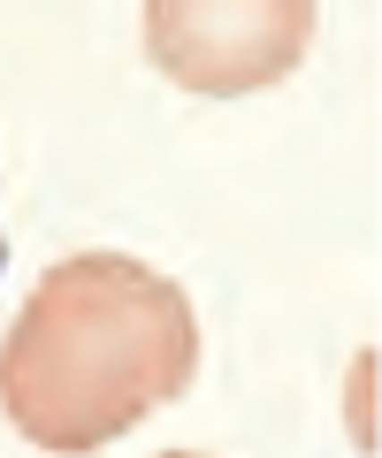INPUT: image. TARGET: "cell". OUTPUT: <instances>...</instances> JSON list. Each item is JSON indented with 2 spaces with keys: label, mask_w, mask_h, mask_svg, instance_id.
Segmentation results:
<instances>
[{
  "label": "cell",
  "mask_w": 382,
  "mask_h": 458,
  "mask_svg": "<svg viewBox=\"0 0 382 458\" xmlns=\"http://www.w3.org/2000/svg\"><path fill=\"white\" fill-rule=\"evenodd\" d=\"M0 276H8V229H0Z\"/></svg>",
  "instance_id": "3957f363"
},
{
  "label": "cell",
  "mask_w": 382,
  "mask_h": 458,
  "mask_svg": "<svg viewBox=\"0 0 382 458\" xmlns=\"http://www.w3.org/2000/svg\"><path fill=\"white\" fill-rule=\"evenodd\" d=\"M168 458H199V451H168Z\"/></svg>",
  "instance_id": "277c9868"
},
{
  "label": "cell",
  "mask_w": 382,
  "mask_h": 458,
  "mask_svg": "<svg viewBox=\"0 0 382 458\" xmlns=\"http://www.w3.org/2000/svg\"><path fill=\"white\" fill-rule=\"evenodd\" d=\"M314 47V0H146V62L199 99L267 92Z\"/></svg>",
  "instance_id": "7a4b0ae2"
},
{
  "label": "cell",
  "mask_w": 382,
  "mask_h": 458,
  "mask_svg": "<svg viewBox=\"0 0 382 458\" xmlns=\"http://www.w3.org/2000/svg\"><path fill=\"white\" fill-rule=\"evenodd\" d=\"M199 321L161 267L131 252H77L38 276L0 344V412L23 443L84 458L131 436L191 382Z\"/></svg>",
  "instance_id": "6da1fadb"
}]
</instances>
